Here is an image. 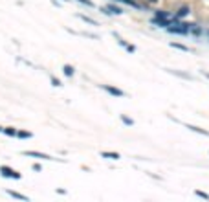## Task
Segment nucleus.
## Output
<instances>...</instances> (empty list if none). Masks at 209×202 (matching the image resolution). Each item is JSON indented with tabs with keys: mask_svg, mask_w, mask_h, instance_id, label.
Returning a JSON list of instances; mask_svg holds the SVG:
<instances>
[{
	"mask_svg": "<svg viewBox=\"0 0 209 202\" xmlns=\"http://www.w3.org/2000/svg\"><path fill=\"white\" fill-rule=\"evenodd\" d=\"M64 74H66V75H72V74H73V68L70 66V64H66V66H64Z\"/></svg>",
	"mask_w": 209,
	"mask_h": 202,
	"instance_id": "obj_10",
	"label": "nucleus"
},
{
	"mask_svg": "<svg viewBox=\"0 0 209 202\" xmlns=\"http://www.w3.org/2000/svg\"><path fill=\"white\" fill-rule=\"evenodd\" d=\"M17 136H18V138H30V136H31V132H26V130H20V132H17Z\"/></svg>",
	"mask_w": 209,
	"mask_h": 202,
	"instance_id": "obj_9",
	"label": "nucleus"
},
{
	"mask_svg": "<svg viewBox=\"0 0 209 202\" xmlns=\"http://www.w3.org/2000/svg\"><path fill=\"white\" fill-rule=\"evenodd\" d=\"M187 13H189V8H187V6H182V8L178 9V17H185Z\"/></svg>",
	"mask_w": 209,
	"mask_h": 202,
	"instance_id": "obj_6",
	"label": "nucleus"
},
{
	"mask_svg": "<svg viewBox=\"0 0 209 202\" xmlns=\"http://www.w3.org/2000/svg\"><path fill=\"white\" fill-rule=\"evenodd\" d=\"M167 30L172 31V33H185L187 31V24H182V26H167Z\"/></svg>",
	"mask_w": 209,
	"mask_h": 202,
	"instance_id": "obj_3",
	"label": "nucleus"
},
{
	"mask_svg": "<svg viewBox=\"0 0 209 202\" xmlns=\"http://www.w3.org/2000/svg\"><path fill=\"white\" fill-rule=\"evenodd\" d=\"M189 129H191V130H194V132H200V134H204V136H207V134H209L207 130H204V129H198V127H193V125H189Z\"/></svg>",
	"mask_w": 209,
	"mask_h": 202,
	"instance_id": "obj_8",
	"label": "nucleus"
},
{
	"mask_svg": "<svg viewBox=\"0 0 209 202\" xmlns=\"http://www.w3.org/2000/svg\"><path fill=\"white\" fill-rule=\"evenodd\" d=\"M4 132H6L8 136H15V134H17V130H15V129H11V127H9V129H6Z\"/></svg>",
	"mask_w": 209,
	"mask_h": 202,
	"instance_id": "obj_11",
	"label": "nucleus"
},
{
	"mask_svg": "<svg viewBox=\"0 0 209 202\" xmlns=\"http://www.w3.org/2000/svg\"><path fill=\"white\" fill-rule=\"evenodd\" d=\"M171 46H172V48H180V50H184V52H187V48H185V46H182V44H176V43H172Z\"/></svg>",
	"mask_w": 209,
	"mask_h": 202,
	"instance_id": "obj_12",
	"label": "nucleus"
},
{
	"mask_svg": "<svg viewBox=\"0 0 209 202\" xmlns=\"http://www.w3.org/2000/svg\"><path fill=\"white\" fill-rule=\"evenodd\" d=\"M196 195H198V197H202V198H207V195L202 193V191H196Z\"/></svg>",
	"mask_w": 209,
	"mask_h": 202,
	"instance_id": "obj_14",
	"label": "nucleus"
},
{
	"mask_svg": "<svg viewBox=\"0 0 209 202\" xmlns=\"http://www.w3.org/2000/svg\"><path fill=\"white\" fill-rule=\"evenodd\" d=\"M0 171H2V175L4 176H8V178H20V173L18 171H15V169H11V167H8V165H2L0 167Z\"/></svg>",
	"mask_w": 209,
	"mask_h": 202,
	"instance_id": "obj_1",
	"label": "nucleus"
},
{
	"mask_svg": "<svg viewBox=\"0 0 209 202\" xmlns=\"http://www.w3.org/2000/svg\"><path fill=\"white\" fill-rule=\"evenodd\" d=\"M24 155L26 156H35V158H44V160H53L52 156L42 155V152H37V151H24Z\"/></svg>",
	"mask_w": 209,
	"mask_h": 202,
	"instance_id": "obj_2",
	"label": "nucleus"
},
{
	"mask_svg": "<svg viewBox=\"0 0 209 202\" xmlns=\"http://www.w3.org/2000/svg\"><path fill=\"white\" fill-rule=\"evenodd\" d=\"M52 83H53L55 86H59V85H61V83H59V79H55V77H52Z\"/></svg>",
	"mask_w": 209,
	"mask_h": 202,
	"instance_id": "obj_13",
	"label": "nucleus"
},
{
	"mask_svg": "<svg viewBox=\"0 0 209 202\" xmlns=\"http://www.w3.org/2000/svg\"><path fill=\"white\" fill-rule=\"evenodd\" d=\"M11 197H15V198H20V200H28V197H24V195H20V193H15V191H8Z\"/></svg>",
	"mask_w": 209,
	"mask_h": 202,
	"instance_id": "obj_7",
	"label": "nucleus"
},
{
	"mask_svg": "<svg viewBox=\"0 0 209 202\" xmlns=\"http://www.w3.org/2000/svg\"><path fill=\"white\" fill-rule=\"evenodd\" d=\"M107 92H110V94H114V96H123V92L121 90H117V88H114V86H103Z\"/></svg>",
	"mask_w": 209,
	"mask_h": 202,
	"instance_id": "obj_4",
	"label": "nucleus"
},
{
	"mask_svg": "<svg viewBox=\"0 0 209 202\" xmlns=\"http://www.w3.org/2000/svg\"><path fill=\"white\" fill-rule=\"evenodd\" d=\"M0 130H2V127H0Z\"/></svg>",
	"mask_w": 209,
	"mask_h": 202,
	"instance_id": "obj_17",
	"label": "nucleus"
},
{
	"mask_svg": "<svg viewBox=\"0 0 209 202\" xmlns=\"http://www.w3.org/2000/svg\"><path fill=\"white\" fill-rule=\"evenodd\" d=\"M79 2H83V4H86V6H92V2H90V0H79Z\"/></svg>",
	"mask_w": 209,
	"mask_h": 202,
	"instance_id": "obj_15",
	"label": "nucleus"
},
{
	"mask_svg": "<svg viewBox=\"0 0 209 202\" xmlns=\"http://www.w3.org/2000/svg\"><path fill=\"white\" fill-rule=\"evenodd\" d=\"M149 2H156V0H149Z\"/></svg>",
	"mask_w": 209,
	"mask_h": 202,
	"instance_id": "obj_16",
	"label": "nucleus"
},
{
	"mask_svg": "<svg viewBox=\"0 0 209 202\" xmlns=\"http://www.w3.org/2000/svg\"><path fill=\"white\" fill-rule=\"evenodd\" d=\"M101 156L103 158H110V160H117V158H119L117 152H101Z\"/></svg>",
	"mask_w": 209,
	"mask_h": 202,
	"instance_id": "obj_5",
	"label": "nucleus"
}]
</instances>
